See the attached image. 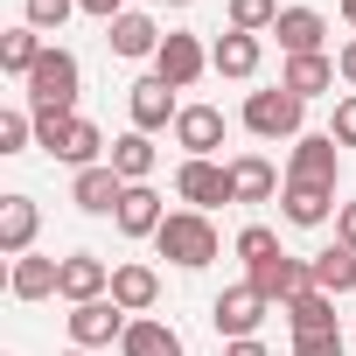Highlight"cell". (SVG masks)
<instances>
[{"instance_id":"cell-35","label":"cell","mask_w":356,"mask_h":356,"mask_svg":"<svg viewBox=\"0 0 356 356\" xmlns=\"http://www.w3.org/2000/svg\"><path fill=\"white\" fill-rule=\"evenodd\" d=\"M328 140H335V147H356V91L335 105V126H328Z\"/></svg>"},{"instance_id":"cell-4","label":"cell","mask_w":356,"mask_h":356,"mask_svg":"<svg viewBox=\"0 0 356 356\" xmlns=\"http://www.w3.org/2000/svg\"><path fill=\"white\" fill-rule=\"evenodd\" d=\"M175 196H182L189 210H217V203H238V189H231V168H217V161H182L175 168Z\"/></svg>"},{"instance_id":"cell-34","label":"cell","mask_w":356,"mask_h":356,"mask_svg":"<svg viewBox=\"0 0 356 356\" xmlns=\"http://www.w3.org/2000/svg\"><path fill=\"white\" fill-rule=\"evenodd\" d=\"M70 8H77V0H22L29 29H63V22H70Z\"/></svg>"},{"instance_id":"cell-22","label":"cell","mask_w":356,"mask_h":356,"mask_svg":"<svg viewBox=\"0 0 356 356\" xmlns=\"http://www.w3.org/2000/svg\"><path fill=\"white\" fill-rule=\"evenodd\" d=\"M42 29H8V35H0V70H8V77H35V63H42Z\"/></svg>"},{"instance_id":"cell-42","label":"cell","mask_w":356,"mask_h":356,"mask_svg":"<svg viewBox=\"0 0 356 356\" xmlns=\"http://www.w3.org/2000/svg\"><path fill=\"white\" fill-rule=\"evenodd\" d=\"M168 8H189V0H168Z\"/></svg>"},{"instance_id":"cell-7","label":"cell","mask_w":356,"mask_h":356,"mask_svg":"<svg viewBox=\"0 0 356 356\" xmlns=\"http://www.w3.org/2000/svg\"><path fill=\"white\" fill-rule=\"evenodd\" d=\"M252 286L273 300V307H286V300H300V293H314V259H266V266H252Z\"/></svg>"},{"instance_id":"cell-24","label":"cell","mask_w":356,"mask_h":356,"mask_svg":"<svg viewBox=\"0 0 356 356\" xmlns=\"http://www.w3.org/2000/svg\"><path fill=\"white\" fill-rule=\"evenodd\" d=\"M286 321H293V335H342L335 328V293H300V300H286Z\"/></svg>"},{"instance_id":"cell-14","label":"cell","mask_w":356,"mask_h":356,"mask_svg":"<svg viewBox=\"0 0 356 356\" xmlns=\"http://www.w3.org/2000/svg\"><path fill=\"white\" fill-rule=\"evenodd\" d=\"M273 35H280V49H286V56H321V35H328V22H321L314 8H280Z\"/></svg>"},{"instance_id":"cell-21","label":"cell","mask_w":356,"mask_h":356,"mask_svg":"<svg viewBox=\"0 0 356 356\" xmlns=\"http://www.w3.org/2000/svg\"><path fill=\"white\" fill-rule=\"evenodd\" d=\"M231 189H238V203H273L280 175H273L266 154H238V161H231Z\"/></svg>"},{"instance_id":"cell-16","label":"cell","mask_w":356,"mask_h":356,"mask_svg":"<svg viewBox=\"0 0 356 356\" xmlns=\"http://www.w3.org/2000/svg\"><path fill=\"white\" fill-rule=\"evenodd\" d=\"M286 224H300V231H321L342 203H335V189H314V182H286Z\"/></svg>"},{"instance_id":"cell-8","label":"cell","mask_w":356,"mask_h":356,"mask_svg":"<svg viewBox=\"0 0 356 356\" xmlns=\"http://www.w3.org/2000/svg\"><path fill=\"white\" fill-rule=\"evenodd\" d=\"M203 70H210V49H203L189 29H168V42H161V56H154V77H168L175 91H189Z\"/></svg>"},{"instance_id":"cell-5","label":"cell","mask_w":356,"mask_h":356,"mask_svg":"<svg viewBox=\"0 0 356 356\" xmlns=\"http://www.w3.org/2000/svg\"><path fill=\"white\" fill-rule=\"evenodd\" d=\"M77 56L70 49H42V63H35V77H29V105H77Z\"/></svg>"},{"instance_id":"cell-36","label":"cell","mask_w":356,"mask_h":356,"mask_svg":"<svg viewBox=\"0 0 356 356\" xmlns=\"http://www.w3.org/2000/svg\"><path fill=\"white\" fill-rule=\"evenodd\" d=\"M342 335H293V356H342Z\"/></svg>"},{"instance_id":"cell-18","label":"cell","mask_w":356,"mask_h":356,"mask_svg":"<svg viewBox=\"0 0 356 356\" xmlns=\"http://www.w3.org/2000/svg\"><path fill=\"white\" fill-rule=\"evenodd\" d=\"M56 286H63V259H35V252H29V259H15V273H8V293H15V300H49Z\"/></svg>"},{"instance_id":"cell-15","label":"cell","mask_w":356,"mask_h":356,"mask_svg":"<svg viewBox=\"0 0 356 356\" xmlns=\"http://www.w3.org/2000/svg\"><path fill=\"white\" fill-rule=\"evenodd\" d=\"M35 224H42V210L29 196H0V252H8V259H29Z\"/></svg>"},{"instance_id":"cell-3","label":"cell","mask_w":356,"mask_h":356,"mask_svg":"<svg viewBox=\"0 0 356 356\" xmlns=\"http://www.w3.org/2000/svg\"><path fill=\"white\" fill-rule=\"evenodd\" d=\"M266 307H273V300L245 280V286H224V293L210 300V321H217V335H224V342H252V335H259V321H266Z\"/></svg>"},{"instance_id":"cell-13","label":"cell","mask_w":356,"mask_h":356,"mask_svg":"<svg viewBox=\"0 0 356 356\" xmlns=\"http://www.w3.org/2000/svg\"><path fill=\"white\" fill-rule=\"evenodd\" d=\"M119 196H126V182H119V168H112V161L77 168V182H70V203H77V210H91V217H112V210H119Z\"/></svg>"},{"instance_id":"cell-1","label":"cell","mask_w":356,"mask_h":356,"mask_svg":"<svg viewBox=\"0 0 356 356\" xmlns=\"http://www.w3.org/2000/svg\"><path fill=\"white\" fill-rule=\"evenodd\" d=\"M154 245H161V259H175L182 273H196V266L217 259V224L203 210H168V224L154 231Z\"/></svg>"},{"instance_id":"cell-31","label":"cell","mask_w":356,"mask_h":356,"mask_svg":"<svg viewBox=\"0 0 356 356\" xmlns=\"http://www.w3.org/2000/svg\"><path fill=\"white\" fill-rule=\"evenodd\" d=\"M29 140H35V112H0V154H29Z\"/></svg>"},{"instance_id":"cell-30","label":"cell","mask_w":356,"mask_h":356,"mask_svg":"<svg viewBox=\"0 0 356 356\" xmlns=\"http://www.w3.org/2000/svg\"><path fill=\"white\" fill-rule=\"evenodd\" d=\"M280 22V0H231V29L238 35H273Z\"/></svg>"},{"instance_id":"cell-12","label":"cell","mask_w":356,"mask_h":356,"mask_svg":"<svg viewBox=\"0 0 356 356\" xmlns=\"http://www.w3.org/2000/svg\"><path fill=\"white\" fill-rule=\"evenodd\" d=\"M70 307H84V300H105L112 293V266L98 259V252H70L63 259V286H56Z\"/></svg>"},{"instance_id":"cell-11","label":"cell","mask_w":356,"mask_h":356,"mask_svg":"<svg viewBox=\"0 0 356 356\" xmlns=\"http://www.w3.org/2000/svg\"><path fill=\"white\" fill-rule=\"evenodd\" d=\"M126 105H133V133H161V126L182 119V105H175V84H168V77H140Z\"/></svg>"},{"instance_id":"cell-9","label":"cell","mask_w":356,"mask_h":356,"mask_svg":"<svg viewBox=\"0 0 356 356\" xmlns=\"http://www.w3.org/2000/svg\"><path fill=\"white\" fill-rule=\"evenodd\" d=\"M335 161H342V147H335L328 133H300V140H293V154H286V182L335 189Z\"/></svg>"},{"instance_id":"cell-20","label":"cell","mask_w":356,"mask_h":356,"mask_svg":"<svg viewBox=\"0 0 356 356\" xmlns=\"http://www.w3.org/2000/svg\"><path fill=\"white\" fill-rule=\"evenodd\" d=\"M259 56H266V49H259V35L224 29V35H217V49H210V70H217V77H252V70H259Z\"/></svg>"},{"instance_id":"cell-2","label":"cell","mask_w":356,"mask_h":356,"mask_svg":"<svg viewBox=\"0 0 356 356\" xmlns=\"http://www.w3.org/2000/svg\"><path fill=\"white\" fill-rule=\"evenodd\" d=\"M300 112H307V98H293L286 84L245 98V126H252L259 140H300Z\"/></svg>"},{"instance_id":"cell-17","label":"cell","mask_w":356,"mask_h":356,"mask_svg":"<svg viewBox=\"0 0 356 356\" xmlns=\"http://www.w3.org/2000/svg\"><path fill=\"white\" fill-rule=\"evenodd\" d=\"M112 217H119V231H126V238H154V231L168 224V210H161V196H154L147 182H133V189L119 196V210H112Z\"/></svg>"},{"instance_id":"cell-29","label":"cell","mask_w":356,"mask_h":356,"mask_svg":"<svg viewBox=\"0 0 356 356\" xmlns=\"http://www.w3.org/2000/svg\"><path fill=\"white\" fill-rule=\"evenodd\" d=\"M98 147H105V133H98L91 119H70L63 140H56V161H70V168H98Z\"/></svg>"},{"instance_id":"cell-19","label":"cell","mask_w":356,"mask_h":356,"mask_svg":"<svg viewBox=\"0 0 356 356\" xmlns=\"http://www.w3.org/2000/svg\"><path fill=\"white\" fill-rule=\"evenodd\" d=\"M112 300H119L126 314H147V307L161 300V273H154V266H112Z\"/></svg>"},{"instance_id":"cell-25","label":"cell","mask_w":356,"mask_h":356,"mask_svg":"<svg viewBox=\"0 0 356 356\" xmlns=\"http://www.w3.org/2000/svg\"><path fill=\"white\" fill-rule=\"evenodd\" d=\"M314 286L321 293H356V252L349 245H328V252H314Z\"/></svg>"},{"instance_id":"cell-39","label":"cell","mask_w":356,"mask_h":356,"mask_svg":"<svg viewBox=\"0 0 356 356\" xmlns=\"http://www.w3.org/2000/svg\"><path fill=\"white\" fill-rule=\"evenodd\" d=\"M335 77L356 91V42H342V56H335Z\"/></svg>"},{"instance_id":"cell-6","label":"cell","mask_w":356,"mask_h":356,"mask_svg":"<svg viewBox=\"0 0 356 356\" xmlns=\"http://www.w3.org/2000/svg\"><path fill=\"white\" fill-rule=\"evenodd\" d=\"M126 307L105 293V300H84V307H70V342L77 349H105V342H126Z\"/></svg>"},{"instance_id":"cell-23","label":"cell","mask_w":356,"mask_h":356,"mask_svg":"<svg viewBox=\"0 0 356 356\" xmlns=\"http://www.w3.org/2000/svg\"><path fill=\"white\" fill-rule=\"evenodd\" d=\"M161 42H168V35H161L147 15H133V8L112 22V56H161Z\"/></svg>"},{"instance_id":"cell-27","label":"cell","mask_w":356,"mask_h":356,"mask_svg":"<svg viewBox=\"0 0 356 356\" xmlns=\"http://www.w3.org/2000/svg\"><path fill=\"white\" fill-rule=\"evenodd\" d=\"M293 98H321L328 84H335V63L328 56H286V77H280Z\"/></svg>"},{"instance_id":"cell-10","label":"cell","mask_w":356,"mask_h":356,"mask_svg":"<svg viewBox=\"0 0 356 356\" xmlns=\"http://www.w3.org/2000/svg\"><path fill=\"white\" fill-rule=\"evenodd\" d=\"M175 147H182L189 161H210L224 147V112L217 105H182V119H175Z\"/></svg>"},{"instance_id":"cell-33","label":"cell","mask_w":356,"mask_h":356,"mask_svg":"<svg viewBox=\"0 0 356 356\" xmlns=\"http://www.w3.org/2000/svg\"><path fill=\"white\" fill-rule=\"evenodd\" d=\"M29 112H35V147L56 154V140H63V126H70L77 112H63V105H29Z\"/></svg>"},{"instance_id":"cell-41","label":"cell","mask_w":356,"mask_h":356,"mask_svg":"<svg viewBox=\"0 0 356 356\" xmlns=\"http://www.w3.org/2000/svg\"><path fill=\"white\" fill-rule=\"evenodd\" d=\"M342 22H349V29H356V0H342Z\"/></svg>"},{"instance_id":"cell-40","label":"cell","mask_w":356,"mask_h":356,"mask_svg":"<svg viewBox=\"0 0 356 356\" xmlns=\"http://www.w3.org/2000/svg\"><path fill=\"white\" fill-rule=\"evenodd\" d=\"M224 356H266V342H259V335H252V342H231V349H224Z\"/></svg>"},{"instance_id":"cell-26","label":"cell","mask_w":356,"mask_h":356,"mask_svg":"<svg viewBox=\"0 0 356 356\" xmlns=\"http://www.w3.org/2000/svg\"><path fill=\"white\" fill-rule=\"evenodd\" d=\"M119 349H126V356H182V335H175L168 321H147V314H140Z\"/></svg>"},{"instance_id":"cell-38","label":"cell","mask_w":356,"mask_h":356,"mask_svg":"<svg viewBox=\"0 0 356 356\" xmlns=\"http://www.w3.org/2000/svg\"><path fill=\"white\" fill-rule=\"evenodd\" d=\"M77 8L98 15V22H119V15H126V0H77Z\"/></svg>"},{"instance_id":"cell-32","label":"cell","mask_w":356,"mask_h":356,"mask_svg":"<svg viewBox=\"0 0 356 356\" xmlns=\"http://www.w3.org/2000/svg\"><path fill=\"white\" fill-rule=\"evenodd\" d=\"M238 259H245V266H266V259H280V238H273L266 224H245V231H238Z\"/></svg>"},{"instance_id":"cell-43","label":"cell","mask_w":356,"mask_h":356,"mask_svg":"<svg viewBox=\"0 0 356 356\" xmlns=\"http://www.w3.org/2000/svg\"><path fill=\"white\" fill-rule=\"evenodd\" d=\"M70 356H91V349H70Z\"/></svg>"},{"instance_id":"cell-37","label":"cell","mask_w":356,"mask_h":356,"mask_svg":"<svg viewBox=\"0 0 356 356\" xmlns=\"http://www.w3.org/2000/svg\"><path fill=\"white\" fill-rule=\"evenodd\" d=\"M335 245H349V252H356V203H342V210H335Z\"/></svg>"},{"instance_id":"cell-28","label":"cell","mask_w":356,"mask_h":356,"mask_svg":"<svg viewBox=\"0 0 356 356\" xmlns=\"http://www.w3.org/2000/svg\"><path fill=\"white\" fill-rule=\"evenodd\" d=\"M112 168H119V182H126V189H133V182H147V175H154V140H147V133L112 140Z\"/></svg>"}]
</instances>
